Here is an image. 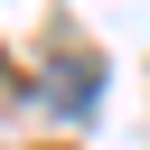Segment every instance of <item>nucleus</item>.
Listing matches in <instances>:
<instances>
[{"label": "nucleus", "mask_w": 150, "mask_h": 150, "mask_svg": "<svg viewBox=\"0 0 150 150\" xmlns=\"http://www.w3.org/2000/svg\"><path fill=\"white\" fill-rule=\"evenodd\" d=\"M0 94H9V66H0Z\"/></svg>", "instance_id": "f257e3e1"}]
</instances>
